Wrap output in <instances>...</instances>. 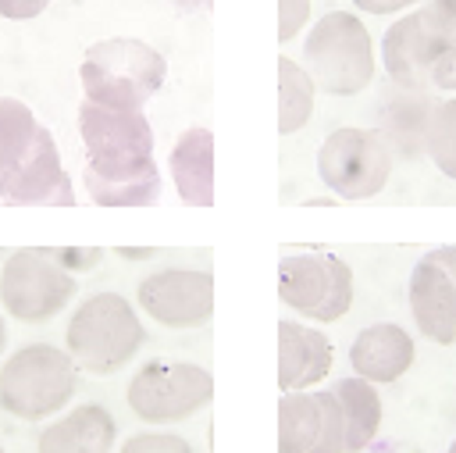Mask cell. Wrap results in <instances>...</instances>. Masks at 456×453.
Returning <instances> with one entry per match:
<instances>
[{"label": "cell", "instance_id": "1", "mask_svg": "<svg viewBox=\"0 0 456 453\" xmlns=\"http://www.w3.org/2000/svg\"><path fill=\"white\" fill-rule=\"evenodd\" d=\"M167 78V61L157 46L135 36H110L86 46L78 64V82L89 103L114 111H142L150 96L160 93Z\"/></svg>", "mask_w": 456, "mask_h": 453}, {"label": "cell", "instance_id": "2", "mask_svg": "<svg viewBox=\"0 0 456 453\" xmlns=\"http://www.w3.org/2000/svg\"><path fill=\"white\" fill-rule=\"evenodd\" d=\"M142 342L146 328L139 307L121 292L86 296L64 325V350L86 375H118L135 360Z\"/></svg>", "mask_w": 456, "mask_h": 453}, {"label": "cell", "instance_id": "3", "mask_svg": "<svg viewBox=\"0 0 456 453\" xmlns=\"http://www.w3.org/2000/svg\"><path fill=\"white\" fill-rule=\"evenodd\" d=\"M299 64L314 78L317 93L356 96L378 75L370 29L353 11H328L306 29Z\"/></svg>", "mask_w": 456, "mask_h": 453}, {"label": "cell", "instance_id": "4", "mask_svg": "<svg viewBox=\"0 0 456 453\" xmlns=\"http://www.w3.org/2000/svg\"><path fill=\"white\" fill-rule=\"evenodd\" d=\"M78 364L64 346L28 342L0 364V407L18 421H46L71 407L78 392Z\"/></svg>", "mask_w": 456, "mask_h": 453}, {"label": "cell", "instance_id": "5", "mask_svg": "<svg viewBox=\"0 0 456 453\" xmlns=\"http://www.w3.org/2000/svg\"><path fill=\"white\" fill-rule=\"evenodd\" d=\"M78 136L86 146V171H93L96 178L125 182L157 168L153 128L142 111H114V107L82 100Z\"/></svg>", "mask_w": 456, "mask_h": 453}, {"label": "cell", "instance_id": "6", "mask_svg": "<svg viewBox=\"0 0 456 453\" xmlns=\"http://www.w3.org/2000/svg\"><path fill=\"white\" fill-rule=\"evenodd\" d=\"M78 292V278L53 260L50 250L21 246L0 264V310L21 325L53 321Z\"/></svg>", "mask_w": 456, "mask_h": 453}, {"label": "cell", "instance_id": "7", "mask_svg": "<svg viewBox=\"0 0 456 453\" xmlns=\"http://www.w3.org/2000/svg\"><path fill=\"white\" fill-rule=\"evenodd\" d=\"M214 399V375L203 364L189 360H150L142 364L125 389L128 410L153 428L189 421Z\"/></svg>", "mask_w": 456, "mask_h": 453}, {"label": "cell", "instance_id": "8", "mask_svg": "<svg viewBox=\"0 0 456 453\" xmlns=\"http://www.w3.org/2000/svg\"><path fill=\"white\" fill-rule=\"evenodd\" d=\"M395 153L378 128L342 125L321 139L317 178L338 200H370L392 178Z\"/></svg>", "mask_w": 456, "mask_h": 453}, {"label": "cell", "instance_id": "9", "mask_svg": "<svg viewBox=\"0 0 456 453\" xmlns=\"http://www.w3.org/2000/svg\"><path fill=\"white\" fill-rule=\"evenodd\" d=\"M278 300L306 321H342L353 307V268L324 250L285 253L278 264Z\"/></svg>", "mask_w": 456, "mask_h": 453}, {"label": "cell", "instance_id": "10", "mask_svg": "<svg viewBox=\"0 0 456 453\" xmlns=\"http://www.w3.org/2000/svg\"><path fill=\"white\" fill-rule=\"evenodd\" d=\"M456 43V36L438 21L431 4H420L395 18L381 36V64L399 89H431L435 61Z\"/></svg>", "mask_w": 456, "mask_h": 453}, {"label": "cell", "instance_id": "11", "mask_svg": "<svg viewBox=\"0 0 456 453\" xmlns=\"http://www.w3.org/2000/svg\"><path fill=\"white\" fill-rule=\"evenodd\" d=\"M135 307L171 332L203 328L214 317V275L203 268H160L135 285Z\"/></svg>", "mask_w": 456, "mask_h": 453}, {"label": "cell", "instance_id": "12", "mask_svg": "<svg viewBox=\"0 0 456 453\" xmlns=\"http://www.w3.org/2000/svg\"><path fill=\"white\" fill-rule=\"evenodd\" d=\"M278 453H346V421L331 389L281 392Z\"/></svg>", "mask_w": 456, "mask_h": 453}, {"label": "cell", "instance_id": "13", "mask_svg": "<svg viewBox=\"0 0 456 453\" xmlns=\"http://www.w3.org/2000/svg\"><path fill=\"white\" fill-rule=\"evenodd\" d=\"M335 346L331 339L303 321H278V389L303 392L331 375Z\"/></svg>", "mask_w": 456, "mask_h": 453}, {"label": "cell", "instance_id": "14", "mask_svg": "<svg viewBox=\"0 0 456 453\" xmlns=\"http://www.w3.org/2000/svg\"><path fill=\"white\" fill-rule=\"evenodd\" d=\"M406 300H410L413 325L424 339H431L435 346L456 342V285L428 253L410 271Z\"/></svg>", "mask_w": 456, "mask_h": 453}, {"label": "cell", "instance_id": "15", "mask_svg": "<svg viewBox=\"0 0 456 453\" xmlns=\"http://www.w3.org/2000/svg\"><path fill=\"white\" fill-rule=\"evenodd\" d=\"M417 360L413 335L395 321H378L356 332L349 346V367L356 378H367L374 385L399 382Z\"/></svg>", "mask_w": 456, "mask_h": 453}, {"label": "cell", "instance_id": "16", "mask_svg": "<svg viewBox=\"0 0 456 453\" xmlns=\"http://www.w3.org/2000/svg\"><path fill=\"white\" fill-rule=\"evenodd\" d=\"M118 421L103 403H78L36 435V453H114Z\"/></svg>", "mask_w": 456, "mask_h": 453}, {"label": "cell", "instance_id": "17", "mask_svg": "<svg viewBox=\"0 0 456 453\" xmlns=\"http://www.w3.org/2000/svg\"><path fill=\"white\" fill-rule=\"evenodd\" d=\"M167 171L185 207H214V132L185 128L167 153Z\"/></svg>", "mask_w": 456, "mask_h": 453}, {"label": "cell", "instance_id": "18", "mask_svg": "<svg viewBox=\"0 0 456 453\" xmlns=\"http://www.w3.org/2000/svg\"><path fill=\"white\" fill-rule=\"evenodd\" d=\"M438 96H431V89H399L385 100L381 107V136L385 143L392 146V153L413 161V157H424V128H428V118L435 111Z\"/></svg>", "mask_w": 456, "mask_h": 453}, {"label": "cell", "instance_id": "19", "mask_svg": "<svg viewBox=\"0 0 456 453\" xmlns=\"http://www.w3.org/2000/svg\"><path fill=\"white\" fill-rule=\"evenodd\" d=\"M46 125L18 96H0V203H7L11 185L18 182L25 161L32 157L39 132Z\"/></svg>", "mask_w": 456, "mask_h": 453}, {"label": "cell", "instance_id": "20", "mask_svg": "<svg viewBox=\"0 0 456 453\" xmlns=\"http://www.w3.org/2000/svg\"><path fill=\"white\" fill-rule=\"evenodd\" d=\"M338 407H342V421H346V453H363L378 432H381V396L378 385L367 378H338L331 385Z\"/></svg>", "mask_w": 456, "mask_h": 453}, {"label": "cell", "instance_id": "21", "mask_svg": "<svg viewBox=\"0 0 456 453\" xmlns=\"http://www.w3.org/2000/svg\"><path fill=\"white\" fill-rule=\"evenodd\" d=\"M314 103H317L314 78L306 75V68L299 61L281 54L278 57V132L281 136L299 132L314 118Z\"/></svg>", "mask_w": 456, "mask_h": 453}, {"label": "cell", "instance_id": "22", "mask_svg": "<svg viewBox=\"0 0 456 453\" xmlns=\"http://www.w3.org/2000/svg\"><path fill=\"white\" fill-rule=\"evenodd\" d=\"M82 185L96 207H150L160 200V168L125 182H107L93 171H82Z\"/></svg>", "mask_w": 456, "mask_h": 453}, {"label": "cell", "instance_id": "23", "mask_svg": "<svg viewBox=\"0 0 456 453\" xmlns=\"http://www.w3.org/2000/svg\"><path fill=\"white\" fill-rule=\"evenodd\" d=\"M424 157L456 182V96L435 103L428 128H424Z\"/></svg>", "mask_w": 456, "mask_h": 453}, {"label": "cell", "instance_id": "24", "mask_svg": "<svg viewBox=\"0 0 456 453\" xmlns=\"http://www.w3.org/2000/svg\"><path fill=\"white\" fill-rule=\"evenodd\" d=\"M118 453H192V442L167 428H146V432L128 435L118 446Z\"/></svg>", "mask_w": 456, "mask_h": 453}, {"label": "cell", "instance_id": "25", "mask_svg": "<svg viewBox=\"0 0 456 453\" xmlns=\"http://www.w3.org/2000/svg\"><path fill=\"white\" fill-rule=\"evenodd\" d=\"M314 18L310 0H278V43H292Z\"/></svg>", "mask_w": 456, "mask_h": 453}, {"label": "cell", "instance_id": "26", "mask_svg": "<svg viewBox=\"0 0 456 453\" xmlns=\"http://www.w3.org/2000/svg\"><path fill=\"white\" fill-rule=\"evenodd\" d=\"M360 14H378V18H392V14H406L413 7H420L424 0H349Z\"/></svg>", "mask_w": 456, "mask_h": 453}, {"label": "cell", "instance_id": "27", "mask_svg": "<svg viewBox=\"0 0 456 453\" xmlns=\"http://www.w3.org/2000/svg\"><path fill=\"white\" fill-rule=\"evenodd\" d=\"M431 89H442V93H452V96H456V43H452L438 61H435Z\"/></svg>", "mask_w": 456, "mask_h": 453}, {"label": "cell", "instance_id": "28", "mask_svg": "<svg viewBox=\"0 0 456 453\" xmlns=\"http://www.w3.org/2000/svg\"><path fill=\"white\" fill-rule=\"evenodd\" d=\"M50 7V0H0V18L7 21H32Z\"/></svg>", "mask_w": 456, "mask_h": 453}, {"label": "cell", "instance_id": "29", "mask_svg": "<svg viewBox=\"0 0 456 453\" xmlns=\"http://www.w3.org/2000/svg\"><path fill=\"white\" fill-rule=\"evenodd\" d=\"M53 253V260L57 264H64L71 275H78V271H86V268H93L103 253L100 250H50Z\"/></svg>", "mask_w": 456, "mask_h": 453}, {"label": "cell", "instance_id": "30", "mask_svg": "<svg viewBox=\"0 0 456 453\" xmlns=\"http://www.w3.org/2000/svg\"><path fill=\"white\" fill-rule=\"evenodd\" d=\"M428 257L449 275V282L456 285V246H435V250H428Z\"/></svg>", "mask_w": 456, "mask_h": 453}, {"label": "cell", "instance_id": "31", "mask_svg": "<svg viewBox=\"0 0 456 453\" xmlns=\"http://www.w3.org/2000/svg\"><path fill=\"white\" fill-rule=\"evenodd\" d=\"M424 4H431V11L438 14V21L456 36V0H424Z\"/></svg>", "mask_w": 456, "mask_h": 453}, {"label": "cell", "instance_id": "32", "mask_svg": "<svg viewBox=\"0 0 456 453\" xmlns=\"http://www.w3.org/2000/svg\"><path fill=\"white\" fill-rule=\"evenodd\" d=\"M171 4H178V7H185V11H196V7H210V0H171Z\"/></svg>", "mask_w": 456, "mask_h": 453}, {"label": "cell", "instance_id": "33", "mask_svg": "<svg viewBox=\"0 0 456 453\" xmlns=\"http://www.w3.org/2000/svg\"><path fill=\"white\" fill-rule=\"evenodd\" d=\"M4 346H7V321H4V310H0V357H4Z\"/></svg>", "mask_w": 456, "mask_h": 453}, {"label": "cell", "instance_id": "34", "mask_svg": "<svg viewBox=\"0 0 456 453\" xmlns=\"http://www.w3.org/2000/svg\"><path fill=\"white\" fill-rule=\"evenodd\" d=\"M121 257H150V250H118Z\"/></svg>", "mask_w": 456, "mask_h": 453}, {"label": "cell", "instance_id": "35", "mask_svg": "<svg viewBox=\"0 0 456 453\" xmlns=\"http://www.w3.org/2000/svg\"><path fill=\"white\" fill-rule=\"evenodd\" d=\"M445 453H456V435H452V442H449V449Z\"/></svg>", "mask_w": 456, "mask_h": 453}, {"label": "cell", "instance_id": "36", "mask_svg": "<svg viewBox=\"0 0 456 453\" xmlns=\"http://www.w3.org/2000/svg\"><path fill=\"white\" fill-rule=\"evenodd\" d=\"M0 260H4V250H0Z\"/></svg>", "mask_w": 456, "mask_h": 453}, {"label": "cell", "instance_id": "37", "mask_svg": "<svg viewBox=\"0 0 456 453\" xmlns=\"http://www.w3.org/2000/svg\"><path fill=\"white\" fill-rule=\"evenodd\" d=\"M0 453H4V446H0Z\"/></svg>", "mask_w": 456, "mask_h": 453}]
</instances>
